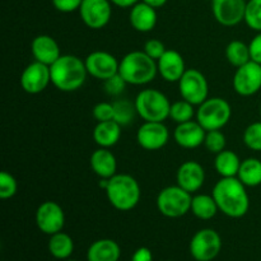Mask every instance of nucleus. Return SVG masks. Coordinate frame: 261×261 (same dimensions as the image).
<instances>
[{
	"label": "nucleus",
	"instance_id": "obj_2",
	"mask_svg": "<svg viewBox=\"0 0 261 261\" xmlns=\"http://www.w3.org/2000/svg\"><path fill=\"white\" fill-rule=\"evenodd\" d=\"M51 83L61 92L78 91L86 83L87 71L84 60L75 55H61L50 66Z\"/></svg>",
	"mask_w": 261,
	"mask_h": 261
},
{
	"label": "nucleus",
	"instance_id": "obj_6",
	"mask_svg": "<svg viewBox=\"0 0 261 261\" xmlns=\"http://www.w3.org/2000/svg\"><path fill=\"white\" fill-rule=\"evenodd\" d=\"M232 116L231 105L222 97L206 98L196 110V121L206 130H221Z\"/></svg>",
	"mask_w": 261,
	"mask_h": 261
},
{
	"label": "nucleus",
	"instance_id": "obj_33",
	"mask_svg": "<svg viewBox=\"0 0 261 261\" xmlns=\"http://www.w3.org/2000/svg\"><path fill=\"white\" fill-rule=\"evenodd\" d=\"M245 145L249 149L255 152H261V121H256L250 124L244 132Z\"/></svg>",
	"mask_w": 261,
	"mask_h": 261
},
{
	"label": "nucleus",
	"instance_id": "obj_30",
	"mask_svg": "<svg viewBox=\"0 0 261 261\" xmlns=\"http://www.w3.org/2000/svg\"><path fill=\"white\" fill-rule=\"evenodd\" d=\"M114 105V120L121 126H126L134 120L137 114V109L133 102L127 99H116L112 102Z\"/></svg>",
	"mask_w": 261,
	"mask_h": 261
},
{
	"label": "nucleus",
	"instance_id": "obj_32",
	"mask_svg": "<svg viewBox=\"0 0 261 261\" xmlns=\"http://www.w3.org/2000/svg\"><path fill=\"white\" fill-rule=\"evenodd\" d=\"M245 23L255 32H261V0H249L245 12Z\"/></svg>",
	"mask_w": 261,
	"mask_h": 261
},
{
	"label": "nucleus",
	"instance_id": "obj_28",
	"mask_svg": "<svg viewBox=\"0 0 261 261\" xmlns=\"http://www.w3.org/2000/svg\"><path fill=\"white\" fill-rule=\"evenodd\" d=\"M237 178L246 188H256L261 185V161L255 157L242 161Z\"/></svg>",
	"mask_w": 261,
	"mask_h": 261
},
{
	"label": "nucleus",
	"instance_id": "obj_34",
	"mask_svg": "<svg viewBox=\"0 0 261 261\" xmlns=\"http://www.w3.org/2000/svg\"><path fill=\"white\" fill-rule=\"evenodd\" d=\"M226 135L221 130H209V132H206L204 145H205V148L211 153L218 154L222 150L226 149Z\"/></svg>",
	"mask_w": 261,
	"mask_h": 261
},
{
	"label": "nucleus",
	"instance_id": "obj_15",
	"mask_svg": "<svg viewBox=\"0 0 261 261\" xmlns=\"http://www.w3.org/2000/svg\"><path fill=\"white\" fill-rule=\"evenodd\" d=\"M170 140V132L163 122L144 121L137 132V142L145 150H160Z\"/></svg>",
	"mask_w": 261,
	"mask_h": 261
},
{
	"label": "nucleus",
	"instance_id": "obj_10",
	"mask_svg": "<svg viewBox=\"0 0 261 261\" xmlns=\"http://www.w3.org/2000/svg\"><path fill=\"white\" fill-rule=\"evenodd\" d=\"M233 88L240 96L250 97L261 89V64L254 60L236 68L233 75Z\"/></svg>",
	"mask_w": 261,
	"mask_h": 261
},
{
	"label": "nucleus",
	"instance_id": "obj_5",
	"mask_svg": "<svg viewBox=\"0 0 261 261\" xmlns=\"http://www.w3.org/2000/svg\"><path fill=\"white\" fill-rule=\"evenodd\" d=\"M138 116L144 121L163 122L170 117L171 102L163 92L154 88L143 89L134 99Z\"/></svg>",
	"mask_w": 261,
	"mask_h": 261
},
{
	"label": "nucleus",
	"instance_id": "obj_9",
	"mask_svg": "<svg viewBox=\"0 0 261 261\" xmlns=\"http://www.w3.org/2000/svg\"><path fill=\"white\" fill-rule=\"evenodd\" d=\"M177 83L181 98L186 99L194 106H199L208 98V81H206L205 75L198 69H186Z\"/></svg>",
	"mask_w": 261,
	"mask_h": 261
},
{
	"label": "nucleus",
	"instance_id": "obj_36",
	"mask_svg": "<svg viewBox=\"0 0 261 261\" xmlns=\"http://www.w3.org/2000/svg\"><path fill=\"white\" fill-rule=\"evenodd\" d=\"M93 117L97 120V122L110 121L114 120V105L110 102H99L92 110Z\"/></svg>",
	"mask_w": 261,
	"mask_h": 261
},
{
	"label": "nucleus",
	"instance_id": "obj_41",
	"mask_svg": "<svg viewBox=\"0 0 261 261\" xmlns=\"http://www.w3.org/2000/svg\"><path fill=\"white\" fill-rule=\"evenodd\" d=\"M130 261H153V254L148 247H139L135 250Z\"/></svg>",
	"mask_w": 261,
	"mask_h": 261
},
{
	"label": "nucleus",
	"instance_id": "obj_37",
	"mask_svg": "<svg viewBox=\"0 0 261 261\" xmlns=\"http://www.w3.org/2000/svg\"><path fill=\"white\" fill-rule=\"evenodd\" d=\"M105 83V91L109 96H120L122 92L125 91V87H126V82L121 78L120 74H116L112 78L107 79L103 82Z\"/></svg>",
	"mask_w": 261,
	"mask_h": 261
},
{
	"label": "nucleus",
	"instance_id": "obj_45",
	"mask_svg": "<svg viewBox=\"0 0 261 261\" xmlns=\"http://www.w3.org/2000/svg\"><path fill=\"white\" fill-rule=\"evenodd\" d=\"M260 116H261V103H260Z\"/></svg>",
	"mask_w": 261,
	"mask_h": 261
},
{
	"label": "nucleus",
	"instance_id": "obj_18",
	"mask_svg": "<svg viewBox=\"0 0 261 261\" xmlns=\"http://www.w3.org/2000/svg\"><path fill=\"white\" fill-rule=\"evenodd\" d=\"M205 134L206 130L198 121L190 120V121L182 122V124H177L175 132H173V138L181 148L195 149L204 144Z\"/></svg>",
	"mask_w": 261,
	"mask_h": 261
},
{
	"label": "nucleus",
	"instance_id": "obj_14",
	"mask_svg": "<svg viewBox=\"0 0 261 261\" xmlns=\"http://www.w3.org/2000/svg\"><path fill=\"white\" fill-rule=\"evenodd\" d=\"M20 87L28 94H38L51 83L50 66L33 61L24 68L20 74Z\"/></svg>",
	"mask_w": 261,
	"mask_h": 261
},
{
	"label": "nucleus",
	"instance_id": "obj_1",
	"mask_svg": "<svg viewBox=\"0 0 261 261\" xmlns=\"http://www.w3.org/2000/svg\"><path fill=\"white\" fill-rule=\"evenodd\" d=\"M219 212L229 218H242L250 209L246 186L237 177H222L212 190Z\"/></svg>",
	"mask_w": 261,
	"mask_h": 261
},
{
	"label": "nucleus",
	"instance_id": "obj_24",
	"mask_svg": "<svg viewBox=\"0 0 261 261\" xmlns=\"http://www.w3.org/2000/svg\"><path fill=\"white\" fill-rule=\"evenodd\" d=\"M121 125L115 120L97 122L93 130V139L96 144L101 148H111L121 138Z\"/></svg>",
	"mask_w": 261,
	"mask_h": 261
},
{
	"label": "nucleus",
	"instance_id": "obj_19",
	"mask_svg": "<svg viewBox=\"0 0 261 261\" xmlns=\"http://www.w3.org/2000/svg\"><path fill=\"white\" fill-rule=\"evenodd\" d=\"M158 74L168 83H176L186 71L185 60L176 50H166L157 60Z\"/></svg>",
	"mask_w": 261,
	"mask_h": 261
},
{
	"label": "nucleus",
	"instance_id": "obj_39",
	"mask_svg": "<svg viewBox=\"0 0 261 261\" xmlns=\"http://www.w3.org/2000/svg\"><path fill=\"white\" fill-rule=\"evenodd\" d=\"M83 0H53L56 10L61 13H71L79 10Z\"/></svg>",
	"mask_w": 261,
	"mask_h": 261
},
{
	"label": "nucleus",
	"instance_id": "obj_26",
	"mask_svg": "<svg viewBox=\"0 0 261 261\" xmlns=\"http://www.w3.org/2000/svg\"><path fill=\"white\" fill-rule=\"evenodd\" d=\"M190 212L196 218L201 219V221H209V219L214 218L217 216L219 209L213 195L196 194V195L193 196V200H191Z\"/></svg>",
	"mask_w": 261,
	"mask_h": 261
},
{
	"label": "nucleus",
	"instance_id": "obj_27",
	"mask_svg": "<svg viewBox=\"0 0 261 261\" xmlns=\"http://www.w3.org/2000/svg\"><path fill=\"white\" fill-rule=\"evenodd\" d=\"M241 162L242 161L240 160L236 153L224 149L218 154H216L214 167L222 177H237Z\"/></svg>",
	"mask_w": 261,
	"mask_h": 261
},
{
	"label": "nucleus",
	"instance_id": "obj_31",
	"mask_svg": "<svg viewBox=\"0 0 261 261\" xmlns=\"http://www.w3.org/2000/svg\"><path fill=\"white\" fill-rule=\"evenodd\" d=\"M194 116H196L195 106L186 99H180V101L171 103L170 119H172L176 124L190 121Z\"/></svg>",
	"mask_w": 261,
	"mask_h": 261
},
{
	"label": "nucleus",
	"instance_id": "obj_35",
	"mask_svg": "<svg viewBox=\"0 0 261 261\" xmlns=\"http://www.w3.org/2000/svg\"><path fill=\"white\" fill-rule=\"evenodd\" d=\"M18 184L14 176L10 175L7 171H3L0 173V198L3 200L13 198L17 194Z\"/></svg>",
	"mask_w": 261,
	"mask_h": 261
},
{
	"label": "nucleus",
	"instance_id": "obj_43",
	"mask_svg": "<svg viewBox=\"0 0 261 261\" xmlns=\"http://www.w3.org/2000/svg\"><path fill=\"white\" fill-rule=\"evenodd\" d=\"M143 3H145V4L150 5V7H153L154 9H158V8L163 7V5L167 3V0H142Z\"/></svg>",
	"mask_w": 261,
	"mask_h": 261
},
{
	"label": "nucleus",
	"instance_id": "obj_25",
	"mask_svg": "<svg viewBox=\"0 0 261 261\" xmlns=\"http://www.w3.org/2000/svg\"><path fill=\"white\" fill-rule=\"evenodd\" d=\"M48 252L58 260H68L74 252V241L68 233L60 231L51 234L48 240Z\"/></svg>",
	"mask_w": 261,
	"mask_h": 261
},
{
	"label": "nucleus",
	"instance_id": "obj_21",
	"mask_svg": "<svg viewBox=\"0 0 261 261\" xmlns=\"http://www.w3.org/2000/svg\"><path fill=\"white\" fill-rule=\"evenodd\" d=\"M157 12L153 7L139 2L133 5L129 14V20L135 31L142 33L150 32L157 24Z\"/></svg>",
	"mask_w": 261,
	"mask_h": 261
},
{
	"label": "nucleus",
	"instance_id": "obj_12",
	"mask_svg": "<svg viewBox=\"0 0 261 261\" xmlns=\"http://www.w3.org/2000/svg\"><path fill=\"white\" fill-rule=\"evenodd\" d=\"M36 224L42 233L55 234L63 231L65 224V214L56 201H43L36 211Z\"/></svg>",
	"mask_w": 261,
	"mask_h": 261
},
{
	"label": "nucleus",
	"instance_id": "obj_47",
	"mask_svg": "<svg viewBox=\"0 0 261 261\" xmlns=\"http://www.w3.org/2000/svg\"><path fill=\"white\" fill-rule=\"evenodd\" d=\"M209 2H213V0H209Z\"/></svg>",
	"mask_w": 261,
	"mask_h": 261
},
{
	"label": "nucleus",
	"instance_id": "obj_46",
	"mask_svg": "<svg viewBox=\"0 0 261 261\" xmlns=\"http://www.w3.org/2000/svg\"><path fill=\"white\" fill-rule=\"evenodd\" d=\"M165 261H172V260H165Z\"/></svg>",
	"mask_w": 261,
	"mask_h": 261
},
{
	"label": "nucleus",
	"instance_id": "obj_13",
	"mask_svg": "<svg viewBox=\"0 0 261 261\" xmlns=\"http://www.w3.org/2000/svg\"><path fill=\"white\" fill-rule=\"evenodd\" d=\"M84 63L88 75L99 81L105 82L119 74L120 61L107 51H93L84 59Z\"/></svg>",
	"mask_w": 261,
	"mask_h": 261
},
{
	"label": "nucleus",
	"instance_id": "obj_20",
	"mask_svg": "<svg viewBox=\"0 0 261 261\" xmlns=\"http://www.w3.org/2000/svg\"><path fill=\"white\" fill-rule=\"evenodd\" d=\"M31 53L36 61L48 66L53 65L61 56L59 43L48 35H40L33 38L31 43Z\"/></svg>",
	"mask_w": 261,
	"mask_h": 261
},
{
	"label": "nucleus",
	"instance_id": "obj_17",
	"mask_svg": "<svg viewBox=\"0 0 261 261\" xmlns=\"http://www.w3.org/2000/svg\"><path fill=\"white\" fill-rule=\"evenodd\" d=\"M177 185L190 194L196 193L201 189L205 181V171L203 166L195 161H186L178 167L176 173Z\"/></svg>",
	"mask_w": 261,
	"mask_h": 261
},
{
	"label": "nucleus",
	"instance_id": "obj_16",
	"mask_svg": "<svg viewBox=\"0 0 261 261\" xmlns=\"http://www.w3.org/2000/svg\"><path fill=\"white\" fill-rule=\"evenodd\" d=\"M246 0H213L212 10L219 24L234 27L245 19Z\"/></svg>",
	"mask_w": 261,
	"mask_h": 261
},
{
	"label": "nucleus",
	"instance_id": "obj_44",
	"mask_svg": "<svg viewBox=\"0 0 261 261\" xmlns=\"http://www.w3.org/2000/svg\"><path fill=\"white\" fill-rule=\"evenodd\" d=\"M64 261H76V260H69V259H68V260H64Z\"/></svg>",
	"mask_w": 261,
	"mask_h": 261
},
{
	"label": "nucleus",
	"instance_id": "obj_23",
	"mask_svg": "<svg viewBox=\"0 0 261 261\" xmlns=\"http://www.w3.org/2000/svg\"><path fill=\"white\" fill-rule=\"evenodd\" d=\"M121 249L111 239H101L91 244L87 250V261H119Z\"/></svg>",
	"mask_w": 261,
	"mask_h": 261
},
{
	"label": "nucleus",
	"instance_id": "obj_7",
	"mask_svg": "<svg viewBox=\"0 0 261 261\" xmlns=\"http://www.w3.org/2000/svg\"><path fill=\"white\" fill-rule=\"evenodd\" d=\"M193 194L184 190L181 186H167L157 196V209L167 218H181L191 209Z\"/></svg>",
	"mask_w": 261,
	"mask_h": 261
},
{
	"label": "nucleus",
	"instance_id": "obj_11",
	"mask_svg": "<svg viewBox=\"0 0 261 261\" xmlns=\"http://www.w3.org/2000/svg\"><path fill=\"white\" fill-rule=\"evenodd\" d=\"M79 14L84 24L91 30H102L109 24L112 15L110 0H83Z\"/></svg>",
	"mask_w": 261,
	"mask_h": 261
},
{
	"label": "nucleus",
	"instance_id": "obj_38",
	"mask_svg": "<svg viewBox=\"0 0 261 261\" xmlns=\"http://www.w3.org/2000/svg\"><path fill=\"white\" fill-rule=\"evenodd\" d=\"M166 50H167V48H166L165 43L161 40H157V38H150V40H148L147 42L144 43V48H143V51H144L149 58L154 59L155 61L166 53Z\"/></svg>",
	"mask_w": 261,
	"mask_h": 261
},
{
	"label": "nucleus",
	"instance_id": "obj_22",
	"mask_svg": "<svg viewBox=\"0 0 261 261\" xmlns=\"http://www.w3.org/2000/svg\"><path fill=\"white\" fill-rule=\"evenodd\" d=\"M91 168L99 178H111L116 175L117 161L114 153L109 148H101L94 150L91 155Z\"/></svg>",
	"mask_w": 261,
	"mask_h": 261
},
{
	"label": "nucleus",
	"instance_id": "obj_29",
	"mask_svg": "<svg viewBox=\"0 0 261 261\" xmlns=\"http://www.w3.org/2000/svg\"><path fill=\"white\" fill-rule=\"evenodd\" d=\"M226 58L232 66L240 68V66H242L244 64L249 63L251 60L250 46L245 43L244 41H231L226 47Z\"/></svg>",
	"mask_w": 261,
	"mask_h": 261
},
{
	"label": "nucleus",
	"instance_id": "obj_8",
	"mask_svg": "<svg viewBox=\"0 0 261 261\" xmlns=\"http://www.w3.org/2000/svg\"><path fill=\"white\" fill-rule=\"evenodd\" d=\"M189 250L194 260L213 261L222 250V239L216 229L203 228L194 234Z\"/></svg>",
	"mask_w": 261,
	"mask_h": 261
},
{
	"label": "nucleus",
	"instance_id": "obj_4",
	"mask_svg": "<svg viewBox=\"0 0 261 261\" xmlns=\"http://www.w3.org/2000/svg\"><path fill=\"white\" fill-rule=\"evenodd\" d=\"M119 74L132 86H144L154 81L158 74L157 61L144 51H132L120 61Z\"/></svg>",
	"mask_w": 261,
	"mask_h": 261
},
{
	"label": "nucleus",
	"instance_id": "obj_40",
	"mask_svg": "<svg viewBox=\"0 0 261 261\" xmlns=\"http://www.w3.org/2000/svg\"><path fill=\"white\" fill-rule=\"evenodd\" d=\"M250 46V54H251V60L261 64V32H257L255 37L252 38Z\"/></svg>",
	"mask_w": 261,
	"mask_h": 261
},
{
	"label": "nucleus",
	"instance_id": "obj_42",
	"mask_svg": "<svg viewBox=\"0 0 261 261\" xmlns=\"http://www.w3.org/2000/svg\"><path fill=\"white\" fill-rule=\"evenodd\" d=\"M114 5L120 8H132L133 5H135L137 3H139V0H110Z\"/></svg>",
	"mask_w": 261,
	"mask_h": 261
},
{
	"label": "nucleus",
	"instance_id": "obj_3",
	"mask_svg": "<svg viewBox=\"0 0 261 261\" xmlns=\"http://www.w3.org/2000/svg\"><path fill=\"white\" fill-rule=\"evenodd\" d=\"M105 191L109 203L120 212L134 209L139 204L142 196L139 182L127 173H116L109 178Z\"/></svg>",
	"mask_w": 261,
	"mask_h": 261
}]
</instances>
